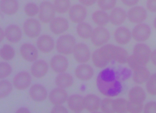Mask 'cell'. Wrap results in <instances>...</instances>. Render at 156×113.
<instances>
[{"label": "cell", "instance_id": "5bb4252c", "mask_svg": "<svg viewBox=\"0 0 156 113\" xmlns=\"http://www.w3.org/2000/svg\"><path fill=\"white\" fill-rule=\"evenodd\" d=\"M49 98L51 103L55 106L62 104L68 100V93L64 89L56 88L50 93Z\"/></svg>", "mask_w": 156, "mask_h": 113}, {"label": "cell", "instance_id": "d4e9b609", "mask_svg": "<svg viewBox=\"0 0 156 113\" xmlns=\"http://www.w3.org/2000/svg\"><path fill=\"white\" fill-rule=\"evenodd\" d=\"M48 70V65L46 61L43 60L37 61L33 64L31 72L33 76L37 78L44 77Z\"/></svg>", "mask_w": 156, "mask_h": 113}, {"label": "cell", "instance_id": "83f0119b", "mask_svg": "<svg viewBox=\"0 0 156 113\" xmlns=\"http://www.w3.org/2000/svg\"><path fill=\"white\" fill-rule=\"evenodd\" d=\"M151 76V72L145 66H142L134 70L133 79L136 84H142L146 82Z\"/></svg>", "mask_w": 156, "mask_h": 113}, {"label": "cell", "instance_id": "52a82bcc", "mask_svg": "<svg viewBox=\"0 0 156 113\" xmlns=\"http://www.w3.org/2000/svg\"><path fill=\"white\" fill-rule=\"evenodd\" d=\"M151 35V27L145 23H138L133 29L132 36L135 41L144 42L147 41Z\"/></svg>", "mask_w": 156, "mask_h": 113}, {"label": "cell", "instance_id": "5b68a950", "mask_svg": "<svg viewBox=\"0 0 156 113\" xmlns=\"http://www.w3.org/2000/svg\"><path fill=\"white\" fill-rule=\"evenodd\" d=\"M39 18L42 23H50L55 18V10L54 5L49 1L42 2L39 8Z\"/></svg>", "mask_w": 156, "mask_h": 113}, {"label": "cell", "instance_id": "c3c4849f", "mask_svg": "<svg viewBox=\"0 0 156 113\" xmlns=\"http://www.w3.org/2000/svg\"><path fill=\"white\" fill-rule=\"evenodd\" d=\"M51 113H68V110L65 107L60 105H55L51 110Z\"/></svg>", "mask_w": 156, "mask_h": 113}, {"label": "cell", "instance_id": "8d00e7d4", "mask_svg": "<svg viewBox=\"0 0 156 113\" xmlns=\"http://www.w3.org/2000/svg\"><path fill=\"white\" fill-rule=\"evenodd\" d=\"M146 84V89L147 93L151 95L156 94V74H151L150 77L147 79Z\"/></svg>", "mask_w": 156, "mask_h": 113}, {"label": "cell", "instance_id": "f907efd6", "mask_svg": "<svg viewBox=\"0 0 156 113\" xmlns=\"http://www.w3.org/2000/svg\"><path fill=\"white\" fill-rule=\"evenodd\" d=\"M80 3L84 6H90L94 4L96 2L97 0H79Z\"/></svg>", "mask_w": 156, "mask_h": 113}, {"label": "cell", "instance_id": "d590c367", "mask_svg": "<svg viewBox=\"0 0 156 113\" xmlns=\"http://www.w3.org/2000/svg\"><path fill=\"white\" fill-rule=\"evenodd\" d=\"M92 61L95 66L98 68H104L106 66L108 62L100 55L98 49L95 50L92 55Z\"/></svg>", "mask_w": 156, "mask_h": 113}, {"label": "cell", "instance_id": "e575fe53", "mask_svg": "<svg viewBox=\"0 0 156 113\" xmlns=\"http://www.w3.org/2000/svg\"><path fill=\"white\" fill-rule=\"evenodd\" d=\"M13 87L9 82L6 80L0 81V99H2L9 95Z\"/></svg>", "mask_w": 156, "mask_h": 113}, {"label": "cell", "instance_id": "ac0fdd59", "mask_svg": "<svg viewBox=\"0 0 156 113\" xmlns=\"http://www.w3.org/2000/svg\"><path fill=\"white\" fill-rule=\"evenodd\" d=\"M29 95L33 101L36 102H42L47 98L46 89L40 84H34L29 90Z\"/></svg>", "mask_w": 156, "mask_h": 113}, {"label": "cell", "instance_id": "816d5d0a", "mask_svg": "<svg viewBox=\"0 0 156 113\" xmlns=\"http://www.w3.org/2000/svg\"><path fill=\"white\" fill-rule=\"evenodd\" d=\"M150 60L151 61V63L154 66L156 65V50H154L151 52V55L150 57Z\"/></svg>", "mask_w": 156, "mask_h": 113}, {"label": "cell", "instance_id": "b9f144b4", "mask_svg": "<svg viewBox=\"0 0 156 113\" xmlns=\"http://www.w3.org/2000/svg\"><path fill=\"white\" fill-rule=\"evenodd\" d=\"M25 12L29 17H34L39 12V8L34 3H28L25 6Z\"/></svg>", "mask_w": 156, "mask_h": 113}, {"label": "cell", "instance_id": "f6af8a7d", "mask_svg": "<svg viewBox=\"0 0 156 113\" xmlns=\"http://www.w3.org/2000/svg\"><path fill=\"white\" fill-rule=\"evenodd\" d=\"M126 63H128L129 66L133 71L138 68L145 66L138 59L136 58L133 55H131L130 56H129Z\"/></svg>", "mask_w": 156, "mask_h": 113}, {"label": "cell", "instance_id": "2e32d148", "mask_svg": "<svg viewBox=\"0 0 156 113\" xmlns=\"http://www.w3.org/2000/svg\"><path fill=\"white\" fill-rule=\"evenodd\" d=\"M75 75L80 80L83 81H89L94 75L93 69L89 65L82 64L77 67Z\"/></svg>", "mask_w": 156, "mask_h": 113}, {"label": "cell", "instance_id": "bcb514c9", "mask_svg": "<svg viewBox=\"0 0 156 113\" xmlns=\"http://www.w3.org/2000/svg\"><path fill=\"white\" fill-rule=\"evenodd\" d=\"M144 113H156V103L155 102H149L144 107Z\"/></svg>", "mask_w": 156, "mask_h": 113}, {"label": "cell", "instance_id": "e0dca14e", "mask_svg": "<svg viewBox=\"0 0 156 113\" xmlns=\"http://www.w3.org/2000/svg\"><path fill=\"white\" fill-rule=\"evenodd\" d=\"M37 48L44 53H49L55 47V42L48 35H42L38 38L37 42Z\"/></svg>", "mask_w": 156, "mask_h": 113}, {"label": "cell", "instance_id": "30bf717a", "mask_svg": "<svg viewBox=\"0 0 156 113\" xmlns=\"http://www.w3.org/2000/svg\"><path fill=\"white\" fill-rule=\"evenodd\" d=\"M127 16L130 22L141 23L147 19V11L141 6H135L129 10Z\"/></svg>", "mask_w": 156, "mask_h": 113}, {"label": "cell", "instance_id": "11a10c76", "mask_svg": "<svg viewBox=\"0 0 156 113\" xmlns=\"http://www.w3.org/2000/svg\"><path fill=\"white\" fill-rule=\"evenodd\" d=\"M156 19H154V27H155L156 28Z\"/></svg>", "mask_w": 156, "mask_h": 113}, {"label": "cell", "instance_id": "d6986e66", "mask_svg": "<svg viewBox=\"0 0 156 113\" xmlns=\"http://www.w3.org/2000/svg\"><path fill=\"white\" fill-rule=\"evenodd\" d=\"M100 98L94 94H89L83 98L84 108L89 112L97 111L100 107Z\"/></svg>", "mask_w": 156, "mask_h": 113}, {"label": "cell", "instance_id": "836d02e7", "mask_svg": "<svg viewBox=\"0 0 156 113\" xmlns=\"http://www.w3.org/2000/svg\"><path fill=\"white\" fill-rule=\"evenodd\" d=\"M15 51L14 49L9 45L3 46L0 49V56L6 61H9L14 58Z\"/></svg>", "mask_w": 156, "mask_h": 113}, {"label": "cell", "instance_id": "277c9868", "mask_svg": "<svg viewBox=\"0 0 156 113\" xmlns=\"http://www.w3.org/2000/svg\"><path fill=\"white\" fill-rule=\"evenodd\" d=\"M109 32L105 27L99 26L92 31L90 36L93 44L96 46H100L106 44L110 40Z\"/></svg>", "mask_w": 156, "mask_h": 113}, {"label": "cell", "instance_id": "db71d44e", "mask_svg": "<svg viewBox=\"0 0 156 113\" xmlns=\"http://www.w3.org/2000/svg\"><path fill=\"white\" fill-rule=\"evenodd\" d=\"M4 36H5L4 32L3 30L1 28H0V42L4 40Z\"/></svg>", "mask_w": 156, "mask_h": 113}, {"label": "cell", "instance_id": "7402d4cb", "mask_svg": "<svg viewBox=\"0 0 156 113\" xmlns=\"http://www.w3.org/2000/svg\"><path fill=\"white\" fill-rule=\"evenodd\" d=\"M115 38L119 45H126L131 40L132 33L126 27H119L115 31Z\"/></svg>", "mask_w": 156, "mask_h": 113}, {"label": "cell", "instance_id": "7c38bea8", "mask_svg": "<svg viewBox=\"0 0 156 113\" xmlns=\"http://www.w3.org/2000/svg\"><path fill=\"white\" fill-rule=\"evenodd\" d=\"M51 66L52 70L55 72H64L68 68V60L62 55H56L51 59Z\"/></svg>", "mask_w": 156, "mask_h": 113}, {"label": "cell", "instance_id": "4316f807", "mask_svg": "<svg viewBox=\"0 0 156 113\" xmlns=\"http://www.w3.org/2000/svg\"><path fill=\"white\" fill-rule=\"evenodd\" d=\"M129 101L143 103L146 99V93L140 86H134L129 92Z\"/></svg>", "mask_w": 156, "mask_h": 113}, {"label": "cell", "instance_id": "3957f363", "mask_svg": "<svg viewBox=\"0 0 156 113\" xmlns=\"http://www.w3.org/2000/svg\"><path fill=\"white\" fill-rule=\"evenodd\" d=\"M151 51L150 48L145 44L140 43L134 47L133 55L142 65L146 66L150 61Z\"/></svg>", "mask_w": 156, "mask_h": 113}, {"label": "cell", "instance_id": "8992f818", "mask_svg": "<svg viewBox=\"0 0 156 113\" xmlns=\"http://www.w3.org/2000/svg\"><path fill=\"white\" fill-rule=\"evenodd\" d=\"M74 57L78 63L87 62L90 58V52L89 48L83 43L76 44L73 50Z\"/></svg>", "mask_w": 156, "mask_h": 113}, {"label": "cell", "instance_id": "681fc988", "mask_svg": "<svg viewBox=\"0 0 156 113\" xmlns=\"http://www.w3.org/2000/svg\"><path fill=\"white\" fill-rule=\"evenodd\" d=\"M122 2L128 6H133L137 4L139 0H121Z\"/></svg>", "mask_w": 156, "mask_h": 113}, {"label": "cell", "instance_id": "74e56055", "mask_svg": "<svg viewBox=\"0 0 156 113\" xmlns=\"http://www.w3.org/2000/svg\"><path fill=\"white\" fill-rule=\"evenodd\" d=\"M115 72L117 79L121 82L127 80L132 74V72L130 69L125 68H119Z\"/></svg>", "mask_w": 156, "mask_h": 113}, {"label": "cell", "instance_id": "ffe728a7", "mask_svg": "<svg viewBox=\"0 0 156 113\" xmlns=\"http://www.w3.org/2000/svg\"><path fill=\"white\" fill-rule=\"evenodd\" d=\"M98 52L101 57L105 60L108 63L115 61L116 53H117V46L108 44L101 47L98 49Z\"/></svg>", "mask_w": 156, "mask_h": 113}, {"label": "cell", "instance_id": "9c48e42d", "mask_svg": "<svg viewBox=\"0 0 156 113\" xmlns=\"http://www.w3.org/2000/svg\"><path fill=\"white\" fill-rule=\"evenodd\" d=\"M23 30L27 36L30 38H36L40 34L41 25L36 19L30 18L24 23Z\"/></svg>", "mask_w": 156, "mask_h": 113}, {"label": "cell", "instance_id": "cb8c5ba5", "mask_svg": "<svg viewBox=\"0 0 156 113\" xmlns=\"http://www.w3.org/2000/svg\"><path fill=\"white\" fill-rule=\"evenodd\" d=\"M127 14L124 9L121 8H113L109 16V21L113 25L119 26L126 20Z\"/></svg>", "mask_w": 156, "mask_h": 113}, {"label": "cell", "instance_id": "7bdbcfd3", "mask_svg": "<svg viewBox=\"0 0 156 113\" xmlns=\"http://www.w3.org/2000/svg\"><path fill=\"white\" fill-rule=\"evenodd\" d=\"M12 72V69L9 63L0 62V79L8 77Z\"/></svg>", "mask_w": 156, "mask_h": 113}, {"label": "cell", "instance_id": "60d3db41", "mask_svg": "<svg viewBox=\"0 0 156 113\" xmlns=\"http://www.w3.org/2000/svg\"><path fill=\"white\" fill-rule=\"evenodd\" d=\"M116 0H98V5L104 11L109 10L115 8Z\"/></svg>", "mask_w": 156, "mask_h": 113}, {"label": "cell", "instance_id": "d6a6232c", "mask_svg": "<svg viewBox=\"0 0 156 113\" xmlns=\"http://www.w3.org/2000/svg\"><path fill=\"white\" fill-rule=\"evenodd\" d=\"M128 101L124 98H118L113 100V108L115 113H126L127 112Z\"/></svg>", "mask_w": 156, "mask_h": 113}, {"label": "cell", "instance_id": "f35d334b", "mask_svg": "<svg viewBox=\"0 0 156 113\" xmlns=\"http://www.w3.org/2000/svg\"><path fill=\"white\" fill-rule=\"evenodd\" d=\"M129 55L127 51L124 48L117 46V53L115 61L119 64H124L127 62Z\"/></svg>", "mask_w": 156, "mask_h": 113}, {"label": "cell", "instance_id": "ab89813d", "mask_svg": "<svg viewBox=\"0 0 156 113\" xmlns=\"http://www.w3.org/2000/svg\"><path fill=\"white\" fill-rule=\"evenodd\" d=\"M113 100L110 98H105L100 103V108L104 113H115L113 108Z\"/></svg>", "mask_w": 156, "mask_h": 113}, {"label": "cell", "instance_id": "f546056e", "mask_svg": "<svg viewBox=\"0 0 156 113\" xmlns=\"http://www.w3.org/2000/svg\"><path fill=\"white\" fill-rule=\"evenodd\" d=\"M76 31L78 36L83 39H88L90 38L92 35L93 29L90 24L88 23H79L76 27Z\"/></svg>", "mask_w": 156, "mask_h": 113}, {"label": "cell", "instance_id": "9a60e30c", "mask_svg": "<svg viewBox=\"0 0 156 113\" xmlns=\"http://www.w3.org/2000/svg\"><path fill=\"white\" fill-rule=\"evenodd\" d=\"M23 58L28 62H34L38 58V51L35 46L30 44H24L20 48Z\"/></svg>", "mask_w": 156, "mask_h": 113}, {"label": "cell", "instance_id": "f1b7e54d", "mask_svg": "<svg viewBox=\"0 0 156 113\" xmlns=\"http://www.w3.org/2000/svg\"><path fill=\"white\" fill-rule=\"evenodd\" d=\"M56 85L60 88H68L73 84V77L72 75L66 72H61L55 78Z\"/></svg>", "mask_w": 156, "mask_h": 113}, {"label": "cell", "instance_id": "603a6c76", "mask_svg": "<svg viewBox=\"0 0 156 113\" xmlns=\"http://www.w3.org/2000/svg\"><path fill=\"white\" fill-rule=\"evenodd\" d=\"M67 100L68 106L72 111L80 113L85 109L83 98L82 96L74 94L70 96Z\"/></svg>", "mask_w": 156, "mask_h": 113}, {"label": "cell", "instance_id": "1f68e13d", "mask_svg": "<svg viewBox=\"0 0 156 113\" xmlns=\"http://www.w3.org/2000/svg\"><path fill=\"white\" fill-rule=\"evenodd\" d=\"M53 5L55 12L58 13H65L70 8V0H55Z\"/></svg>", "mask_w": 156, "mask_h": 113}, {"label": "cell", "instance_id": "8fae6325", "mask_svg": "<svg viewBox=\"0 0 156 113\" xmlns=\"http://www.w3.org/2000/svg\"><path fill=\"white\" fill-rule=\"evenodd\" d=\"M32 78L30 74L26 72L18 73L13 79L14 87L20 90H23L30 85Z\"/></svg>", "mask_w": 156, "mask_h": 113}, {"label": "cell", "instance_id": "484cf974", "mask_svg": "<svg viewBox=\"0 0 156 113\" xmlns=\"http://www.w3.org/2000/svg\"><path fill=\"white\" fill-rule=\"evenodd\" d=\"M19 2L17 0H1L0 9L7 15H12L19 10Z\"/></svg>", "mask_w": 156, "mask_h": 113}, {"label": "cell", "instance_id": "f5cc1de1", "mask_svg": "<svg viewBox=\"0 0 156 113\" xmlns=\"http://www.w3.org/2000/svg\"><path fill=\"white\" fill-rule=\"evenodd\" d=\"M30 111L26 108H21L17 110V113H29Z\"/></svg>", "mask_w": 156, "mask_h": 113}, {"label": "cell", "instance_id": "4fadbf2b", "mask_svg": "<svg viewBox=\"0 0 156 113\" xmlns=\"http://www.w3.org/2000/svg\"><path fill=\"white\" fill-rule=\"evenodd\" d=\"M69 23L65 18L59 17L54 18L51 21L50 29L51 32L55 34H61L69 29Z\"/></svg>", "mask_w": 156, "mask_h": 113}, {"label": "cell", "instance_id": "44dd1931", "mask_svg": "<svg viewBox=\"0 0 156 113\" xmlns=\"http://www.w3.org/2000/svg\"><path fill=\"white\" fill-rule=\"evenodd\" d=\"M5 36L12 43H17L22 38V32L20 28L16 25H11L6 28Z\"/></svg>", "mask_w": 156, "mask_h": 113}, {"label": "cell", "instance_id": "7a4b0ae2", "mask_svg": "<svg viewBox=\"0 0 156 113\" xmlns=\"http://www.w3.org/2000/svg\"><path fill=\"white\" fill-rule=\"evenodd\" d=\"M76 44V40L73 36L70 34L62 35L57 41L56 49L62 55H70L73 53Z\"/></svg>", "mask_w": 156, "mask_h": 113}, {"label": "cell", "instance_id": "7dc6e473", "mask_svg": "<svg viewBox=\"0 0 156 113\" xmlns=\"http://www.w3.org/2000/svg\"><path fill=\"white\" fill-rule=\"evenodd\" d=\"M147 9L153 13L156 12V0H147Z\"/></svg>", "mask_w": 156, "mask_h": 113}, {"label": "cell", "instance_id": "4dcf8cb0", "mask_svg": "<svg viewBox=\"0 0 156 113\" xmlns=\"http://www.w3.org/2000/svg\"><path fill=\"white\" fill-rule=\"evenodd\" d=\"M92 19L94 23L100 26L106 25L109 21V16L104 10H98L92 15Z\"/></svg>", "mask_w": 156, "mask_h": 113}, {"label": "cell", "instance_id": "ee69618b", "mask_svg": "<svg viewBox=\"0 0 156 113\" xmlns=\"http://www.w3.org/2000/svg\"><path fill=\"white\" fill-rule=\"evenodd\" d=\"M143 103L129 101L128 104L127 112L129 113H141L143 110Z\"/></svg>", "mask_w": 156, "mask_h": 113}, {"label": "cell", "instance_id": "ba28073f", "mask_svg": "<svg viewBox=\"0 0 156 113\" xmlns=\"http://www.w3.org/2000/svg\"><path fill=\"white\" fill-rule=\"evenodd\" d=\"M69 18L73 23H76L83 22L87 16L86 8L81 5H75L70 8Z\"/></svg>", "mask_w": 156, "mask_h": 113}, {"label": "cell", "instance_id": "6da1fadb", "mask_svg": "<svg viewBox=\"0 0 156 113\" xmlns=\"http://www.w3.org/2000/svg\"><path fill=\"white\" fill-rule=\"evenodd\" d=\"M97 86L99 91L106 97H115L122 90L121 82L117 79L114 70L106 68L99 73L97 78Z\"/></svg>", "mask_w": 156, "mask_h": 113}]
</instances>
